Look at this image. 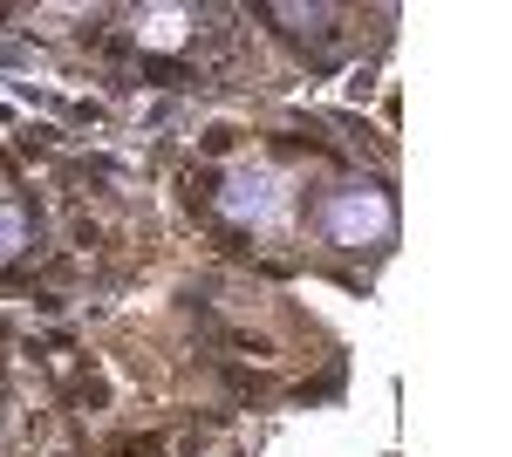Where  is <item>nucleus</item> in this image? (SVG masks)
Returning a JSON list of instances; mask_svg holds the SVG:
<instances>
[{"label":"nucleus","instance_id":"f257e3e1","mask_svg":"<svg viewBox=\"0 0 512 457\" xmlns=\"http://www.w3.org/2000/svg\"><path fill=\"white\" fill-rule=\"evenodd\" d=\"M219 212H226L233 226L280 232L294 219V185L280 178L274 164H239V171H226V185H219Z\"/></svg>","mask_w":512,"mask_h":457},{"label":"nucleus","instance_id":"f03ea898","mask_svg":"<svg viewBox=\"0 0 512 457\" xmlns=\"http://www.w3.org/2000/svg\"><path fill=\"white\" fill-rule=\"evenodd\" d=\"M321 226H328L335 246H369V239H383V232H390V205H383V191L349 185V191H335V198H328Z\"/></svg>","mask_w":512,"mask_h":457},{"label":"nucleus","instance_id":"7ed1b4c3","mask_svg":"<svg viewBox=\"0 0 512 457\" xmlns=\"http://www.w3.org/2000/svg\"><path fill=\"white\" fill-rule=\"evenodd\" d=\"M185 28H192L185 7H151L137 35H144V48H185Z\"/></svg>","mask_w":512,"mask_h":457},{"label":"nucleus","instance_id":"20e7f679","mask_svg":"<svg viewBox=\"0 0 512 457\" xmlns=\"http://www.w3.org/2000/svg\"><path fill=\"white\" fill-rule=\"evenodd\" d=\"M21 246H28V219H21L14 205H0V267H7Z\"/></svg>","mask_w":512,"mask_h":457}]
</instances>
